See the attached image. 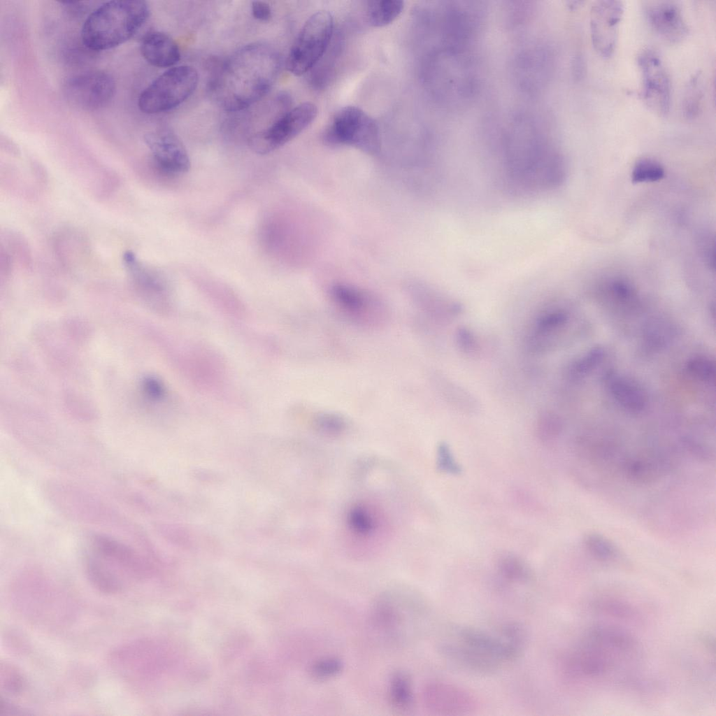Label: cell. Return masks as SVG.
Segmentation results:
<instances>
[{"label":"cell","mask_w":716,"mask_h":716,"mask_svg":"<svg viewBox=\"0 0 716 716\" xmlns=\"http://www.w3.org/2000/svg\"><path fill=\"white\" fill-rule=\"evenodd\" d=\"M664 176V169L657 162L650 159H641L637 161L632 171L631 178L633 182H655Z\"/></svg>","instance_id":"44dd1931"},{"label":"cell","mask_w":716,"mask_h":716,"mask_svg":"<svg viewBox=\"0 0 716 716\" xmlns=\"http://www.w3.org/2000/svg\"><path fill=\"white\" fill-rule=\"evenodd\" d=\"M585 542L589 552L599 559L610 561L617 556V551L614 545L601 536L588 535Z\"/></svg>","instance_id":"603a6c76"},{"label":"cell","mask_w":716,"mask_h":716,"mask_svg":"<svg viewBox=\"0 0 716 716\" xmlns=\"http://www.w3.org/2000/svg\"><path fill=\"white\" fill-rule=\"evenodd\" d=\"M612 288L614 294L620 299H626L631 295L630 287L624 282H615L613 284Z\"/></svg>","instance_id":"d590c367"},{"label":"cell","mask_w":716,"mask_h":716,"mask_svg":"<svg viewBox=\"0 0 716 716\" xmlns=\"http://www.w3.org/2000/svg\"><path fill=\"white\" fill-rule=\"evenodd\" d=\"M499 569L504 578L511 580L523 581L529 577L527 566L520 559L512 555L501 557Z\"/></svg>","instance_id":"d4e9b609"},{"label":"cell","mask_w":716,"mask_h":716,"mask_svg":"<svg viewBox=\"0 0 716 716\" xmlns=\"http://www.w3.org/2000/svg\"><path fill=\"white\" fill-rule=\"evenodd\" d=\"M445 396L448 399V401L454 406H464L462 403L467 407L470 406L473 408L475 401L472 396L466 393L459 386L456 385L454 382L450 381V380H445Z\"/></svg>","instance_id":"f1b7e54d"},{"label":"cell","mask_w":716,"mask_h":716,"mask_svg":"<svg viewBox=\"0 0 716 716\" xmlns=\"http://www.w3.org/2000/svg\"><path fill=\"white\" fill-rule=\"evenodd\" d=\"M280 66V55L271 45L253 43L242 46L214 66L210 94L224 110L247 108L268 93Z\"/></svg>","instance_id":"7a4b0ae2"},{"label":"cell","mask_w":716,"mask_h":716,"mask_svg":"<svg viewBox=\"0 0 716 716\" xmlns=\"http://www.w3.org/2000/svg\"><path fill=\"white\" fill-rule=\"evenodd\" d=\"M641 78L640 96L645 104L659 115H666L670 109L671 82L659 55L652 50H643L638 56Z\"/></svg>","instance_id":"9c48e42d"},{"label":"cell","mask_w":716,"mask_h":716,"mask_svg":"<svg viewBox=\"0 0 716 716\" xmlns=\"http://www.w3.org/2000/svg\"><path fill=\"white\" fill-rule=\"evenodd\" d=\"M145 142L154 161L162 170L170 173H184L190 169L187 151L179 138L169 130L148 133Z\"/></svg>","instance_id":"7c38bea8"},{"label":"cell","mask_w":716,"mask_h":716,"mask_svg":"<svg viewBox=\"0 0 716 716\" xmlns=\"http://www.w3.org/2000/svg\"><path fill=\"white\" fill-rule=\"evenodd\" d=\"M199 82L197 71L182 65L169 68L153 80L140 94L139 109L156 114L178 106L195 91Z\"/></svg>","instance_id":"5b68a950"},{"label":"cell","mask_w":716,"mask_h":716,"mask_svg":"<svg viewBox=\"0 0 716 716\" xmlns=\"http://www.w3.org/2000/svg\"><path fill=\"white\" fill-rule=\"evenodd\" d=\"M348 523L352 532L359 536L365 537L372 534L376 527L373 513L366 506H353L348 515Z\"/></svg>","instance_id":"ffe728a7"},{"label":"cell","mask_w":716,"mask_h":716,"mask_svg":"<svg viewBox=\"0 0 716 716\" xmlns=\"http://www.w3.org/2000/svg\"><path fill=\"white\" fill-rule=\"evenodd\" d=\"M610 391L615 399L624 408L631 411L642 410L647 398L636 384L624 378L613 377L609 382Z\"/></svg>","instance_id":"2e32d148"},{"label":"cell","mask_w":716,"mask_h":716,"mask_svg":"<svg viewBox=\"0 0 716 716\" xmlns=\"http://www.w3.org/2000/svg\"><path fill=\"white\" fill-rule=\"evenodd\" d=\"M436 457L437 468L440 471L452 475L461 473V468L447 444L443 443L438 445Z\"/></svg>","instance_id":"4316f807"},{"label":"cell","mask_w":716,"mask_h":716,"mask_svg":"<svg viewBox=\"0 0 716 716\" xmlns=\"http://www.w3.org/2000/svg\"><path fill=\"white\" fill-rule=\"evenodd\" d=\"M325 140L334 145H350L368 152L380 145L378 127L361 108L348 106L338 110L329 124Z\"/></svg>","instance_id":"52a82bcc"},{"label":"cell","mask_w":716,"mask_h":716,"mask_svg":"<svg viewBox=\"0 0 716 716\" xmlns=\"http://www.w3.org/2000/svg\"><path fill=\"white\" fill-rule=\"evenodd\" d=\"M141 52L150 64L158 68L173 67L180 59L177 43L161 31H151L145 35L141 44Z\"/></svg>","instance_id":"5bb4252c"},{"label":"cell","mask_w":716,"mask_h":716,"mask_svg":"<svg viewBox=\"0 0 716 716\" xmlns=\"http://www.w3.org/2000/svg\"><path fill=\"white\" fill-rule=\"evenodd\" d=\"M689 372L701 380H710L715 378V368L708 359L695 357L689 360L687 364Z\"/></svg>","instance_id":"83f0119b"},{"label":"cell","mask_w":716,"mask_h":716,"mask_svg":"<svg viewBox=\"0 0 716 716\" xmlns=\"http://www.w3.org/2000/svg\"><path fill=\"white\" fill-rule=\"evenodd\" d=\"M699 73L693 76L687 85L684 97V113L687 118H693L698 113L702 96Z\"/></svg>","instance_id":"cb8c5ba5"},{"label":"cell","mask_w":716,"mask_h":716,"mask_svg":"<svg viewBox=\"0 0 716 716\" xmlns=\"http://www.w3.org/2000/svg\"><path fill=\"white\" fill-rule=\"evenodd\" d=\"M334 30V20L327 10L313 14L306 21L286 60L287 71L301 76L310 71L327 49Z\"/></svg>","instance_id":"8992f818"},{"label":"cell","mask_w":716,"mask_h":716,"mask_svg":"<svg viewBox=\"0 0 716 716\" xmlns=\"http://www.w3.org/2000/svg\"><path fill=\"white\" fill-rule=\"evenodd\" d=\"M647 21L664 40L677 43L689 34L688 26L680 7L673 1H653L645 6Z\"/></svg>","instance_id":"4fadbf2b"},{"label":"cell","mask_w":716,"mask_h":716,"mask_svg":"<svg viewBox=\"0 0 716 716\" xmlns=\"http://www.w3.org/2000/svg\"><path fill=\"white\" fill-rule=\"evenodd\" d=\"M113 76L103 71H90L76 76L65 85L68 100L85 110H94L107 105L115 93Z\"/></svg>","instance_id":"30bf717a"},{"label":"cell","mask_w":716,"mask_h":716,"mask_svg":"<svg viewBox=\"0 0 716 716\" xmlns=\"http://www.w3.org/2000/svg\"><path fill=\"white\" fill-rule=\"evenodd\" d=\"M429 706L437 710H462L470 705V699L459 689L443 683L430 685L425 692Z\"/></svg>","instance_id":"9a60e30c"},{"label":"cell","mask_w":716,"mask_h":716,"mask_svg":"<svg viewBox=\"0 0 716 716\" xmlns=\"http://www.w3.org/2000/svg\"><path fill=\"white\" fill-rule=\"evenodd\" d=\"M389 696L392 704L397 709L406 710L412 706L413 701L412 687L406 674L397 672L392 675L389 686Z\"/></svg>","instance_id":"d6986e66"},{"label":"cell","mask_w":716,"mask_h":716,"mask_svg":"<svg viewBox=\"0 0 716 716\" xmlns=\"http://www.w3.org/2000/svg\"><path fill=\"white\" fill-rule=\"evenodd\" d=\"M335 301L345 314L354 318H366L372 313L371 301L363 293L351 287L340 286L333 290Z\"/></svg>","instance_id":"e0dca14e"},{"label":"cell","mask_w":716,"mask_h":716,"mask_svg":"<svg viewBox=\"0 0 716 716\" xmlns=\"http://www.w3.org/2000/svg\"><path fill=\"white\" fill-rule=\"evenodd\" d=\"M317 427L323 434L336 435L345 429L344 422L334 415H323L317 419Z\"/></svg>","instance_id":"1f68e13d"},{"label":"cell","mask_w":716,"mask_h":716,"mask_svg":"<svg viewBox=\"0 0 716 716\" xmlns=\"http://www.w3.org/2000/svg\"><path fill=\"white\" fill-rule=\"evenodd\" d=\"M316 106L306 102L282 113L270 127L255 133L248 141L256 153L268 154L294 138L315 119Z\"/></svg>","instance_id":"ba28073f"},{"label":"cell","mask_w":716,"mask_h":716,"mask_svg":"<svg viewBox=\"0 0 716 716\" xmlns=\"http://www.w3.org/2000/svg\"><path fill=\"white\" fill-rule=\"evenodd\" d=\"M541 94L519 92L520 101L498 113L492 139L503 169L515 185L529 190H545L564 180L562 159L556 151L543 115L537 107Z\"/></svg>","instance_id":"6da1fadb"},{"label":"cell","mask_w":716,"mask_h":716,"mask_svg":"<svg viewBox=\"0 0 716 716\" xmlns=\"http://www.w3.org/2000/svg\"><path fill=\"white\" fill-rule=\"evenodd\" d=\"M559 432L557 420L550 413H542L537 421V434L542 441H550Z\"/></svg>","instance_id":"f546056e"},{"label":"cell","mask_w":716,"mask_h":716,"mask_svg":"<svg viewBox=\"0 0 716 716\" xmlns=\"http://www.w3.org/2000/svg\"><path fill=\"white\" fill-rule=\"evenodd\" d=\"M150 16L147 2L120 0L105 2L87 17L81 29L83 45L94 51L115 48L131 38Z\"/></svg>","instance_id":"3957f363"},{"label":"cell","mask_w":716,"mask_h":716,"mask_svg":"<svg viewBox=\"0 0 716 716\" xmlns=\"http://www.w3.org/2000/svg\"><path fill=\"white\" fill-rule=\"evenodd\" d=\"M144 387L147 394L154 399H159L164 395V388L157 379L152 378L146 379Z\"/></svg>","instance_id":"e575fe53"},{"label":"cell","mask_w":716,"mask_h":716,"mask_svg":"<svg viewBox=\"0 0 716 716\" xmlns=\"http://www.w3.org/2000/svg\"><path fill=\"white\" fill-rule=\"evenodd\" d=\"M253 17L259 21H268L271 17V9L265 1H255L251 5Z\"/></svg>","instance_id":"836d02e7"},{"label":"cell","mask_w":716,"mask_h":716,"mask_svg":"<svg viewBox=\"0 0 716 716\" xmlns=\"http://www.w3.org/2000/svg\"><path fill=\"white\" fill-rule=\"evenodd\" d=\"M624 10L620 1H599L592 6V42L595 50L604 58L610 57L615 50Z\"/></svg>","instance_id":"8fae6325"},{"label":"cell","mask_w":716,"mask_h":716,"mask_svg":"<svg viewBox=\"0 0 716 716\" xmlns=\"http://www.w3.org/2000/svg\"><path fill=\"white\" fill-rule=\"evenodd\" d=\"M456 343L459 349L464 353L475 355L478 352V341L471 330L460 327L456 331Z\"/></svg>","instance_id":"4dcf8cb0"},{"label":"cell","mask_w":716,"mask_h":716,"mask_svg":"<svg viewBox=\"0 0 716 716\" xmlns=\"http://www.w3.org/2000/svg\"><path fill=\"white\" fill-rule=\"evenodd\" d=\"M94 557L87 561L90 580L101 591L119 592L131 583V578L138 568V559L127 545L105 536L93 539Z\"/></svg>","instance_id":"277c9868"},{"label":"cell","mask_w":716,"mask_h":716,"mask_svg":"<svg viewBox=\"0 0 716 716\" xmlns=\"http://www.w3.org/2000/svg\"><path fill=\"white\" fill-rule=\"evenodd\" d=\"M20 673L13 667L6 665L1 669V682L4 683L6 690L17 692L22 687L23 680Z\"/></svg>","instance_id":"d6a6232c"},{"label":"cell","mask_w":716,"mask_h":716,"mask_svg":"<svg viewBox=\"0 0 716 716\" xmlns=\"http://www.w3.org/2000/svg\"><path fill=\"white\" fill-rule=\"evenodd\" d=\"M404 3L399 0H379L368 1L366 17L373 27H383L394 21L401 13Z\"/></svg>","instance_id":"ac0fdd59"},{"label":"cell","mask_w":716,"mask_h":716,"mask_svg":"<svg viewBox=\"0 0 716 716\" xmlns=\"http://www.w3.org/2000/svg\"><path fill=\"white\" fill-rule=\"evenodd\" d=\"M343 668L342 661L336 657L320 659L310 666L309 675L317 681H324L336 676Z\"/></svg>","instance_id":"7402d4cb"},{"label":"cell","mask_w":716,"mask_h":716,"mask_svg":"<svg viewBox=\"0 0 716 716\" xmlns=\"http://www.w3.org/2000/svg\"><path fill=\"white\" fill-rule=\"evenodd\" d=\"M603 356V351L601 348H596L591 350L573 365L571 375L576 378L586 375L601 362Z\"/></svg>","instance_id":"484cf974"}]
</instances>
